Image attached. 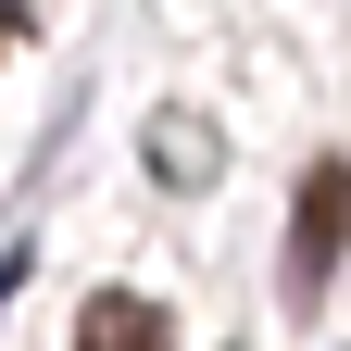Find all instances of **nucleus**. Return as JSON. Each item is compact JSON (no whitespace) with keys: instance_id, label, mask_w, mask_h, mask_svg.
I'll return each instance as SVG.
<instances>
[{"instance_id":"f257e3e1","label":"nucleus","mask_w":351,"mask_h":351,"mask_svg":"<svg viewBox=\"0 0 351 351\" xmlns=\"http://www.w3.org/2000/svg\"><path fill=\"white\" fill-rule=\"evenodd\" d=\"M339 251H351V163H314V176H301V201H289V301H301V314L326 301Z\"/></svg>"},{"instance_id":"f03ea898","label":"nucleus","mask_w":351,"mask_h":351,"mask_svg":"<svg viewBox=\"0 0 351 351\" xmlns=\"http://www.w3.org/2000/svg\"><path fill=\"white\" fill-rule=\"evenodd\" d=\"M75 326H88V351H151V339H163V314H151V301H125V289H101Z\"/></svg>"}]
</instances>
